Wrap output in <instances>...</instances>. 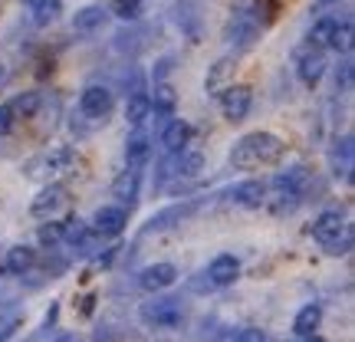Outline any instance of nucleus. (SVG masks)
I'll list each match as a JSON object with an SVG mask.
<instances>
[{"label": "nucleus", "mask_w": 355, "mask_h": 342, "mask_svg": "<svg viewBox=\"0 0 355 342\" xmlns=\"http://www.w3.org/2000/svg\"><path fill=\"white\" fill-rule=\"evenodd\" d=\"M286 152V145L277 139V135H270V132H250V135H243L237 145H234V152H230V165L247 171V168H260V165H277L279 158Z\"/></svg>", "instance_id": "nucleus-1"}, {"label": "nucleus", "mask_w": 355, "mask_h": 342, "mask_svg": "<svg viewBox=\"0 0 355 342\" xmlns=\"http://www.w3.org/2000/svg\"><path fill=\"white\" fill-rule=\"evenodd\" d=\"M250 102H254L250 86H227L220 92V112L227 122H243L250 112Z\"/></svg>", "instance_id": "nucleus-2"}, {"label": "nucleus", "mask_w": 355, "mask_h": 342, "mask_svg": "<svg viewBox=\"0 0 355 342\" xmlns=\"http://www.w3.org/2000/svg\"><path fill=\"white\" fill-rule=\"evenodd\" d=\"M141 319L145 323H155L162 330H171L181 323V309H178L175 300H155V303H145L141 306Z\"/></svg>", "instance_id": "nucleus-3"}, {"label": "nucleus", "mask_w": 355, "mask_h": 342, "mask_svg": "<svg viewBox=\"0 0 355 342\" xmlns=\"http://www.w3.org/2000/svg\"><path fill=\"white\" fill-rule=\"evenodd\" d=\"M79 109L89 119H105L112 112V92L105 86H89L83 96H79Z\"/></svg>", "instance_id": "nucleus-4"}, {"label": "nucleus", "mask_w": 355, "mask_h": 342, "mask_svg": "<svg viewBox=\"0 0 355 342\" xmlns=\"http://www.w3.org/2000/svg\"><path fill=\"white\" fill-rule=\"evenodd\" d=\"M175 280H178V270L171 264H152L139 273V287L141 290H148V293H158V290L175 287Z\"/></svg>", "instance_id": "nucleus-5"}, {"label": "nucleus", "mask_w": 355, "mask_h": 342, "mask_svg": "<svg viewBox=\"0 0 355 342\" xmlns=\"http://www.w3.org/2000/svg\"><path fill=\"white\" fill-rule=\"evenodd\" d=\"M343 234H345V221L339 211H326V214H319L316 224H313V237H316L319 243H326V247H336Z\"/></svg>", "instance_id": "nucleus-6"}, {"label": "nucleus", "mask_w": 355, "mask_h": 342, "mask_svg": "<svg viewBox=\"0 0 355 342\" xmlns=\"http://www.w3.org/2000/svg\"><path fill=\"white\" fill-rule=\"evenodd\" d=\"M66 201V188L63 185H50V188H43L33 198V204H30V214L33 217H50L60 211V204Z\"/></svg>", "instance_id": "nucleus-7"}, {"label": "nucleus", "mask_w": 355, "mask_h": 342, "mask_svg": "<svg viewBox=\"0 0 355 342\" xmlns=\"http://www.w3.org/2000/svg\"><path fill=\"white\" fill-rule=\"evenodd\" d=\"M92 224H96V230H99L102 237H119V234L125 230L128 217L122 207H99L96 217H92Z\"/></svg>", "instance_id": "nucleus-8"}, {"label": "nucleus", "mask_w": 355, "mask_h": 342, "mask_svg": "<svg viewBox=\"0 0 355 342\" xmlns=\"http://www.w3.org/2000/svg\"><path fill=\"white\" fill-rule=\"evenodd\" d=\"M237 277H241V264H237V257H230V254L214 257V264L207 266V280L214 287H230Z\"/></svg>", "instance_id": "nucleus-9"}, {"label": "nucleus", "mask_w": 355, "mask_h": 342, "mask_svg": "<svg viewBox=\"0 0 355 342\" xmlns=\"http://www.w3.org/2000/svg\"><path fill=\"white\" fill-rule=\"evenodd\" d=\"M152 158V145H148V135L145 132H135L132 139L125 142V162H128V168H135L139 171L145 162Z\"/></svg>", "instance_id": "nucleus-10"}, {"label": "nucleus", "mask_w": 355, "mask_h": 342, "mask_svg": "<svg viewBox=\"0 0 355 342\" xmlns=\"http://www.w3.org/2000/svg\"><path fill=\"white\" fill-rule=\"evenodd\" d=\"M191 142V126L188 122H181V119H175L171 126L162 132V145H165V152H184V145Z\"/></svg>", "instance_id": "nucleus-11"}, {"label": "nucleus", "mask_w": 355, "mask_h": 342, "mask_svg": "<svg viewBox=\"0 0 355 342\" xmlns=\"http://www.w3.org/2000/svg\"><path fill=\"white\" fill-rule=\"evenodd\" d=\"M322 73H326V56L319 50L300 56V79H303L306 86H316L319 79H322Z\"/></svg>", "instance_id": "nucleus-12"}, {"label": "nucleus", "mask_w": 355, "mask_h": 342, "mask_svg": "<svg viewBox=\"0 0 355 342\" xmlns=\"http://www.w3.org/2000/svg\"><path fill=\"white\" fill-rule=\"evenodd\" d=\"M234 201L243 204V207H260V204L266 201V185L263 181H243V185H237L234 188Z\"/></svg>", "instance_id": "nucleus-13"}, {"label": "nucleus", "mask_w": 355, "mask_h": 342, "mask_svg": "<svg viewBox=\"0 0 355 342\" xmlns=\"http://www.w3.org/2000/svg\"><path fill=\"white\" fill-rule=\"evenodd\" d=\"M319 323H322V309H319L316 303L313 306H303L300 313H296V319H293V332L296 336H313V332L319 330Z\"/></svg>", "instance_id": "nucleus-14"}, {"label": "nucleus", "mask_w": 355, "mask_h": 342, "mask_svg": "<svg viewBox=\"0 0 355 342\" xmlns=\"http://www.w3.org/2000/svg\"><path fill=\"white\" fill-rule=\"evenodd\" d=\"M112 194L119 198V201H135V194H139V171L135 168H125L122 175L112 181Z\"/></svg>", "instance_id": "nucleus-15"}, {"label": "nucleus", "mask_w": 355, "mask_h": 342, "mask_svg": "<svg viewBox=\"0 0 355 342\" xmlns=\"http://www.w3.org/2000/svg\"><path fill=\"white\" fill-rule=\"evenodd\" d=\"M148 112H152V102H148V96H141V92H135L132 99H128L125 105V122L128 126H135L139 128L145 119H148Z\"/></svg>", "instance_id": "nucleus-16"}, {"label": "nucleus", "mask_w": 355, "mask_h": 342, "mask_svg": "<svg viewBox=\"0 0 355 342\" xmlns=\"http://www.w3.org/2000/svg\"><path fill=\"white\" fill-rule=\"evenodd\" d=\"M7 109H10L13 119H33L40 109V92H24V96H17Z\"/></svg>", "instance_id": "nucleus-17"}, {"label": "nucleus", "mask_w": 355, "mask_h": 342, "mask_svg": "<svg viewBox=\"0 0 355 342\" xmlns=\"http://www.w3.org/2000/svg\"><path fill=\"white\" fill-rule=\"evenodd\" d=\"M33 264H37V250H30V247H13L7 254V270L10 273H26Z\"/></svg>", "instance_id": "nucleus-18"}, {"label": "nucleus", "mask_w": 355, "mask_h": 342, "mask_svg": "<svg viewBox=\"0 0 355 342\" xmlns=\"http://www.w3.org/2000/svg\"><path fill=\"white\" fill-rule=\"evenodd\" d=\"M102 20H105V10H102V7H83V10L73 17V30L89 33V30H96Z\"/></svg>", "instance_id": "nucleus-19"}, {"label": "nucleus", "mask_w": 355, "mask_h": 342, "mask_svg": "<svg viewBox=\"0 0 355 342\" xmlns=\"http://www.w3.org/2000/svg\"><path fill=\"white\" fill-rule=\"evenodd\" d=\"M148 102H152V109H158V112H175L178 92L168 86V83H158V86H155V96Z\"/></svg>", "instance_id": "nucleus-20"}, {"label": "nucleus", "mask_w": 355, "mask_h": 342, "mask_svg": "<svg viewBox=\"0 0 355 342\" xmlns=\"http://www.w3.org/2000/svg\"><path fill=\"white\" fill-rule=\"evenodd\" d=\"M60 10H63V3H60V0H40V3H33V24L50 26L53 20L60 17Z\"/></svg>", "instance_id": "nucleus-21"}, {"label": "nucleus", "mask_w": 355, "mask_h": 342, "mask_svg": "<svg viewBox=\"0 0 355 342\" xmlns=\"http://www.w3.org/2000/svg\"><path fill=\"white\" fill-rule=\"evenodd\" d=\"M329 46H332V50H339V53L352 50V24H336V26H332Z\"/></svg>", "instance_id": "nucleus-22"}, {"label": "nucleus", "mask_w": 355, "mask_h": 342, "mask_svg": "<svg viewBox=\"0 0 355 342\" xmlns=\"http://www.w3.org/2000/svg\"><path fill=\"white\" fill-rule=\"evenodd\" d=\"M230 69H234V60H217L214 69H211V73H207V79H204V89H207V92H214V89L230 76Z\"/></svg>", "instance_id": "nucleus-23"}, {"label": "nucleus", "mask_w": 355, "mask_h": 342, "mask_svg": "<svg viewBox=\"0 0 355 342\" xmlns=\"http://www.w3.org/2000/svg\"><path fill=\"white\" fill-rule=\"evenodd\" d=\"M37 241L43 243V247H53V243H60V241H63V224H60V221H46V224H40Z\"/></svg>", "instance_id": "nucleus-24"}, {"label": "nucleus", "mask_w": 355, "mask_h": 342, "mask_svg": "<svg viewBox=\"0 0 355 342\" xmlns=\"http://www.w3.org/2000/svg\"><path fill=\"white\" fill-rule=\"evenodd\" d=\"M332 26H336V20H332V17H326V20H319V24L313 26V33H309V43H313V50H319V46H329Z\"/></svg>", "instance_id": "nucleus-25"}, {"label": "nucleus", "mask_w": 355, "mask_h": 342, "mask_svg": "<svg viewBox=\"0 0 355 342\" xmlns=\"http://www.w3.org/2000/svg\"><path fill=\"white\" fill-rule=\"evenodd\" d=\"M86 224H83V221H76V217H69V221H63V237L69 243H83L86 241Z\"/></svg>", "instance_id": "nucleus-26"}, {"label": "nucleus", "mask_w": 355, "mask_h": 342, "mask_svg": "<svg viewBox=\"0 0 355 342\" xmlns=\"http://www.w3.org/2000/svg\"><path fill=\"white\" fill-rule=\"evenodd\" d=\"M112 10H115V17H122V20H139V17H141V3H139V0H115Z\"/></svg>", "instance_id": "nucleus-27"}, {"label": "nucleus", "mask_w": 355, "mask_h": 342, "mask_svg": "<svg viewBox=\"0 0 355 342\" xmlns=\"http://www.w3.org/2000/svg\"><path fill=\"white\" fill-rule=\"evenodd\" d=\"M201 168H204V158L198 152H188L181 158V171H184V175H198Z\"/></svg>", "instance_id": "nucleus-28"}, {"label": "nucleus", "mask_w": 355, "mask_h": 342, "mask_svg": "<svg viewBox=\"0 0 355 342\" xmlns=\"http://www.w3.org/2000/svg\"><path fill=\"white\" fill-rule=\"evenodd\" d=\"M17 323H20L17 316H0V342L7 339V336H13V330H17Z\"/></svg>", "instance_id": "nucleus-29"}, {"label": "nucleus", "mask_w": 355, "mask_h": 342, "mask_svg": "<svg viewBox=\"0 0 355 342\" xmlns=\"http://www.w3.org/2000/svg\"><path fill=\"white\" fill-rule=\"evenodd\" d=\"M237 342H266V332L263 330H243L237 336Z\"/></svg>", "instance_id": "nucleus-30"}, {"label": "nucleus", "mask_w": 355, "mask_h": 342, "mask_svg": "<svg viewBox=\"0 0 355 342\" xmlns=\"http://www.w3.org/2000/svg\"><path fill=\"white\" fill-rule=\"evenodd\" d=\"M10 126H13L10 109H7V105H0V135H7V132H10Z\"/></svg>", "instance_id": "nucleus-31"}, {"label": "nucleus", "mask_w": 355, "mask_h": 342, "mask_svg": "<svg viewBox=\"0 0 355 342\" xmlns=\"http://www.w3.org/2000/svg\"><path fill=\"white\" fill-rule=\"evenodd\" d=\"M303 342H329V339H322V336H316V332H313V336H306Z\"/></svg>", "instance_id": "nucleus-32"}, {"label": "nucleus", "mask_w": 355, "mask_h": 342, "mask_svg": "<svg viewBox=\"0 0 355 342\" xmlns=\"http://www.w3.org/2000/svg\"><path fill=\"white\" fill-rule=\"evenodd\" d=\"M56 342H79L76 336H63V339H56Z\"/></svg>", "instance_id": "nucleus-33"}, {"label": "nucleus", "mask_w": 355, "mask_h": 342, "mask_svg": "<svg viewBox=\"0 0 355 342\" xmlns=\"http://www.w3.org/2000/svg\"><path fill=\"white\" fill-rule=\"evenodd\" d=\"M24 3H30V7H33V3H40V0H24Z\"/></svg>", "instance_id": "nucleus-34"}, {"label": "nucleus", "mask_w": 355, "mask_h": 342, "mask_svg": "<svg viewBox=\"0 0 355 342\" xmlns=\"http://www.w3.org/2000/svg\"><path fill=\"white\" fill-rule=\"evenodd\" d=\"M0 79H3V66H0Z\"/></svg>", "instance_id": "nucleus-35"}]
</instances>
